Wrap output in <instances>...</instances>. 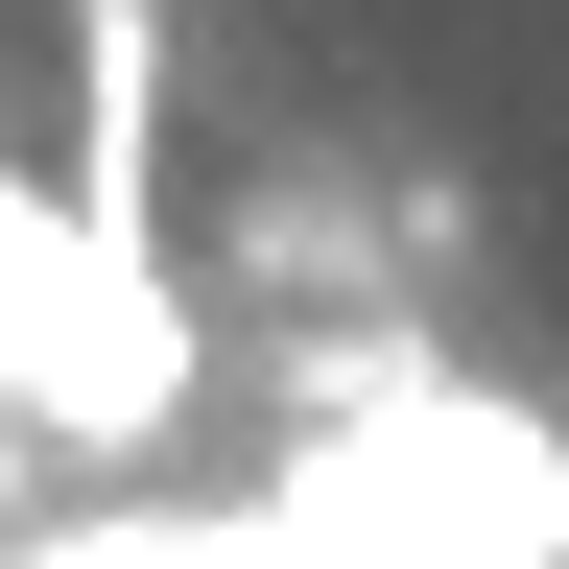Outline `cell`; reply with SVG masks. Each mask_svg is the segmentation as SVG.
<instances>
[{
  "instance_id": "obj_1",
  "label": "cell",
  "mask_w": 569,
  "mask_h": 569,
  "mask_svg": "<svg viewBox=\"0 0 569 569\" xmlns=\"http://www.w3.org/2000/svg\"><path fill=\"white\" fill-rule=\"evenodd\" d=\"M71 213L167 261V0H71Z\"/></svg>"
},
{
  "instance_id": "obj_2",
  "label": "cell",
  "mask_w": 569,
  "mask_h": 569,
  "mask_svg": "<svg viewBox=\"0 0 569 569\" xmlns=\"http://www.w3.org/2000/svg\"><path fill=\"white\" fill-rule=\"evenodd\" d=\"M24 475H48V403H0V522H24Z\"/></svg>"
}]
</instances>
